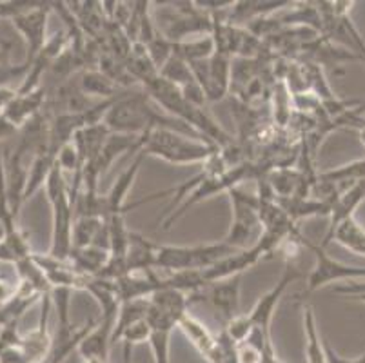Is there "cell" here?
I'll return each mask as SVG.
<instances>
[{
	"label": "cell",
	"mask_w": 365,
	"mask_h": 363,
	"mask_svg": "<svg viewBox=\"0 0 365 363\" xmlns=\"http://www.w3.org/2000/svg\"><path fill=\"white\" fill-rule=\"evenodd\" d=\"M104 126L111 133L135 136H142L149 131H155V129H171V131H178L182 135L202 140L205 144L213 145L211 142L202 138L189 126H185L184 122L173 118L168 113L158 109V106L153 102V98L145 91L122 93L115 100V104L109 108V111L106 113Z\"/></svg>",
	"instance_id": "obj_1"
},
{
	"label": "cell",
	"mask_w": 365,
	"mask_h": 363,
	"mask_svg": "<svg viewBox=\"0 0 365 363\" xmlns=\"http://www.w3.org/2000/svg\"><path fill=\"white\" fill-rule=\"evenodd\" d=\"M138 151L145 156H157L168 164L187 165V164H204L217 151L215 145H209L202 140L191 138L178 131L171 129H155L140 136Z\"/></svg>",
	"instance_id": "obj_2"
},
{
	"label": "cell",
	"mask_w": 365,
	"mask_h": 363,
	"mask_svg": "<svg viewBox=\"0 0 365 363\" xmlns=\"http://www.w3.org/2000/svg\"><path fill=\"white\" fill-rule=\"evenodd\" d=\"M46 195H48L49 205L53 215V231H51V247L48 255L58 260H68L73 249V224H75V211H73L71 198H69L68 182L64 173L58 168L55 160L51 173L46 180Z\"/></svg>",
	"instance_id": "obj_3"
},
{
	"label": "cell",
	"mask_w": 365,
	"mask_h": 363,
	"mask_svg": "<svg viewBox=\"0 0 365 363\" xmlns=\"http://www.w3.org/2000/svg\"><path fill=\"white\" fill-rule=\"evenodd\" d=\"M238 252V249L227 244H202V245H157L155 252V269L168 272L202 271L215 265L220 260Z\"/></svg>",
	"instance_id": "obj_4"
},
{
	"label": "cell",
	"mask_w": 365,
	"mask_h": 363,
	"mask_svg": "<svg viewBox=\"0 0 365 363\" xmlns=\"http://www.w3.org/2000/svg\"><path fill=\"white\" fill-rule=\"evenodd\" d=\"M227 195L231 200L233 220H231V229L222 242L229 247L244 251V249H249L247 242L253 238L257 229L262 227L260 216H258V196L247 195L238 188L229 189Z\"/></svg>",
	"instance_id": "obj_5"
},
{
	"label": "cell",
	"mask_w": 365,
	"mask_h": 363,
	"mask_svg": "<svg viewBox=\"0 0 365 363\" xmlns=\"http://www.w3.org/2000/svg\"><path fill=\"white\" fill-rule=\"evenodd\" d=\"M302 245L314 255L313 271L307 276V285H305L307 295L325 287L327 284H333V282L365 278V267H353V265L341 264L338 260L331 258L320 244H313L307 238H302Z\"/></svg>",
	"instance_id": "obj_6"
},
{
	"label": "cell",
	"mask_w": 365,
	"mask_h": 363,
	"mask_svg": "<svg viewBox=\"0 0 365 363\" xmlns=\"http://www.w3.org/2000/svg\"><path fill=\"white\" fill-rule=\"evenodd\" d=\"M231 56L215 51L207 60L189 64L207 102H218L231 89Z\"/></svg>",
	"instance_id": "obj_7"
},
{
	"label": "cell",
	"mask_w": 365,
	"mask_h": 363,
	"mask_svg": "<svg viewBox=\"0 0 365 363\" xmlns=\"http://www.w3.org/2000/svg\"><path fill=\"white\" fill-rule=\"evenodd\" d=\"M49 11H51V8H49L48 2H36L33 8L26 9V11L19 13L11 19V24L15 26L16 31L21 33L26 42V48H28L24 62L29 68L48 42Z\"/></svg>",
	"instance_id": "obj_8"
},
{
	"label": "cell",
	"mask_w": 365,
	"mask_h": 363,
	"mask_svg": "<svg viewBox=\"0 0 365 363\" xmlns=\"http://www.w3.org/2000/svg\"><path fill=\"white\" fill-rule=\"evenodd\" d=\"M300 278H302V272L298 271V269H294L293 265L287 262V264H285L284 272H282V278L278 280V284L274 285L271 291L265 292V295L258 300L257 305L251 309V312H247L249 319H251V324H253L255 327L253 332H257V334L260 336L262 342L271 338V334H269V327H271V319H273V315L274 311H277V305L278 302H280V298L284 296V292L287 291V287Z\"/></svg>",
	"instance_id": "obj_9"
},
{
	"label": "cell",
	"mask_w": 365,
	"mask_h": 363,
	"mask_svg": "<svg viewBox=\"0 0 365 363\" xmlns=\"http://www.w3.org/2000/svg\"><path fill=\"white\" fill-rule=\"evenodd\" d=\"M365 200V180L360 182H353L349 184V188L341 189V193L338 195V198L334 200L333 205H331V224L327 227L324 240L320 242L322 247H327L331 244V238H333V232L336 231L338 225L345 220H349L354 216V211L360 208V204Z\"/></svg>",
	"instance_id": "obj_10"
},
{
	"label": "cell",
	"mask_w": 365,
	"mask_h": 363,
	"mask_svg": "<svg viewBox=\"0 0 365 363\" xmlns=\"http://www.w3.org/2000/svg\"><path fill=\"white\" fill-rule=\"evenodd\" d=\"M148 322L151 325V336H149V345H151L155 363H169V345H171V332L178 327V319L165 312L157 311L149 305Z\"/></svg>",
	"instance_id": "obj_11"
},
{
	"label": "cell",
	"mask_w": 365,
	"mask_h": 363,
	"mask_svg": "<svg viewBox=\"0 0 365 363\" xmlns=\"http://www.w3.org/2000/svg\"><path fill=\"white\" fill-rule=\"evenodd\" d=\"M115 319H117V316H101V322H97L95 327L84 336V339L76 349L84 362L86 359H101V362L108 363Z\"/></svg>",
	"instance_id": "obj_12"
},
{
	"label": "cell",
	"mask_w": 365,
	"mask_h": 363,
	"mask_svg": "<svg viewBox=\"0 0 365 363\" xmlns=\"http://www.w3.org/2000/svg\"><path fill=\"white\" fill-rule=\"evenodd\" d=\"M240 280L242 275H238L209 285L207 300L211 302L215 311L220 315V318L224 319V324L240 315L238 312V309H240Z\"/></svg>",
	"instance_id": "obj_13"
},
{
	"label": "cell",
	"mask_w": 365,
	"mask_h": 363,
	"mask_svg": "<svg viewBox=\"0 0 365 363\" xmlns=\"http://www.w3.org/2000/svg\"><path fill=\"white\" fill-rule=\"evenodd\" d=\"M46 88L41 86V88L33 89L29 93H16L15 98L11 100V104L2 111V115L15 126L16 129H22L29 120L35 118L38 113L44 111L46 104Z\"/></svg>",
	"instance_id": "obj_14"
},
{
	"label": "cell",
	"mask_w": 365,
	"mask_h": 363,
	"mask_svg": "<svg viewBox=\"0 0 365 363\" xmlns=\"http://www.w3.org/2000/svg\"><path fill=\"white\" fill-rule=\"evenodd\" d=\"M155 252H157V244L149 242L145 236L138 232L129 231V242L124 256L125 275L155 269Z\"/></svg>",
	"instance_id": "obj_15"
},
{
	"label": "cell",
	"mask_w": 365,
	"mask_h": 363,
	"mask_svg": "<svg viewBox=\"0 0 365 363\" xmlns=\"http://www.w3.org/2000/svg\"><path fill=\"white\" fill-rule=\"evenodd\" d=\"M178 327L184 331V334L187 336L189 342L193 344V347L197 349L205 359L211 358L215 347H217V336L211 334L207 325H204L200 319H197L195 316L185 312L180 318V322H178Z\"/></svg>",
	"instance_id": "obj_16"
},
{
	"label": "cell",
	"mask_w": 365,
	"mask_h": 363,
	"mask_svg": "<svg viewBox=\"0 0 365 363\" xmlns=\"http://www.w3.org/2000/svg\"><path fill=\"white\" fill-rule=\"evenodd\" d=\"M78 88L86 96H98L102 100H111L122 95L120 88L101 69H84L78 78Z\"/></svg>",
	"instance_id": "obj_17"
},
{
	"label": "cell",
	"mask_w": 365,
	"mask_h": 363,
	"mask_svg": "<svg viewBox=\"0 0 365 363\" xmlns=\"http://www.w3.org/2000/svg\"><path fill=\"white\" fill-rule=\"evenodd\" d=\"M293 6V2H235L231 8V15L227 16L229 24L240 26L244 22H253V20L262 19V16H269L271 13L278 11L282 8Z\"/></svg>",
	"instance_id": "obj_18"
},
{
	"label": "cell",
	"mask_w": 365,
	"mask_h": 363,
	"mask_svg": "<svg viewBox=\"0 0 365 363\" xmlns=\"http://www.w3.org/2000/svg\"><path fill=\"white\" fill-rule=\"evenodd\" d=\"M304 329H305V354L309 363H327L325 347L318 332L314 309L309 304L304 305Z\"/></svg>",
	"instance_id": "obj_19"
},
{
	"label": "cell",
	"mask_w": 365,
	"mask_h": 363,
	"mask_svg": "<svg viewBox=\"0 0 365 363\" xmlns=\"http://www.w3.org/2000/svg\"><path fill=\"white\" fill-rule=\"evenodd\" d=\"M333 240L336 244H340L341 247L347 249V251L365 256V229L358 224L354 216L338 225L336 231L333 232L331 242Z\"/></svg>",
	"instance_id": "obj_20"
},
{
	"label": "cell",
	"mask_w": 365,
	"mask_h": 363,
	"mask_svg": "<svg viewBox=\"0 0 365 363\" xmlns=\"http://www.w3.org/2000/svg\"><path fill=\"white\" fill-rule=\"evenodd\" d=\"M215 53V40L211 35L200 36L197 40H182L173 46V55H177L178 58H182L187 64H193V62H202V60H207L209 56Z\"/></svg>",
	"instance_id": "obj_21"
},
{
	"label": "cell",
	"mask_w": 365,
	"mask_h": 363,
	"mask_svg": "<svg viewBox=\"0 0 365 363\" xmlns=\"http://www.w3.org/2000/svg\"><path fill=\"white\" fill-rule=\"evenodd\" d=\"M318 180L320 182H327V184H353V182L365 180V158L354 160L351 164L340 165L336 169L322 173L318 176Z\"/></svg>",
	"instance_id": "obj_22"
},
{
	"label": "cell",
	"mask_w": 365,
	"mask_h": 363,
	"mask_svg": "<svg viewBox=\"0 0 365 363\" xmlns=\"http://www.w3.org/2000/svg\"><path fill=\"white\" fill-rule=\"evenodd\" d=\"M149 336H151V325H149L148 318H142L135 324L129 325L120 336H118V342H122L124 345V362L129 363L131 359V351L137 345L144 344V342H149Z\"/></svg>",
	"instance_id": "obj_23"
},
{
	"label": "cell",
	"mask_w": 365,
	"mask_h": 363,
	"mask_svg": "<svg viewBox=\"0 0 365 363\" xmlns=\"http://www.w3.org/2000/svg\"><path fill=\"white\" fill-rule=\"evenodd\" d=\"M56 164H58V168L62 169L64 175L69 173L73 176L81 175L82 168H84L81 155H78V149L75 148L73 142H68V144H64L58 149V153H56Z\"/></svg>",
	"instance_id": "obj_24"
},
{
	"label": "cell",
	"mask_w": 365,
	"mask_h": 363,
	"mask_svg": "<svg viewBox=\"0 0 365 363\" xmlns=\"http://www.w3.org/2000/svg\"><path fill=\"white\" fill-rule=\"evenodd\" d=\"M324 347H325V358H327V363H365V352L356 359H347V358H341L338 352H334V349L331 347L327 342H324Z\"/></svg>",
	"instance_id": "obj_25"
},
{
	"label": "cell",
	"mask_w": 365,
	"mask_h": 363,
	"mask_svg": "<svg viewBox=\"0 0 365 363\" xmlns=\"http://www.w3.org/2000/svg\"><path fill=\"white\" fill-rule=\"evenodd\" d=\"M16 287H19V285H11L8 280H4L2 276H0V307H2L9 298H11L13 292L16 291Z\"/></svg>",
	"instance_id": "obj_26"
},
{
	"label": "cell",
	"mask_w": 365,
	"mask_h": 363,
	"mask_svg": "<svg viewBox=\"0 0 365 363\" xmlns=\"http://www.w3.org/2000/svg\"><path fill=\"white\" fill-rule=\"evenodd\" d=\"M16 131H19V129H16L15 126H13L8 118H6V116L2 115V113H0V140L9 138V136L15 135Z\"/></svg>",
	"instance_id": "obj_27"
},
{
	"label": "cell",
	"mask_w": 365,
	"mask_h": 363,
	"mask_svg": "<svg viewBox=\"0 0 365 363\" xmlns=\"http://www.w3.org/2000/svg\"><path fill=\"white\" fill-rule=\"evenodd\" d=\"M9 49H11V44H9V42H2V44H0V66L8 64Z\"/></svg>",
	"instance_id": "obj_28"
},
{
	"label": "cell",
	"mask_w": 365,
	"mask_h": 363,
	"mask_svg": "<svg viewBox=\"0 0 365 363\" xmlns=\"http://www.w3.org/2000/svg\"><path fill=\"white\" fill-rule=\"evenodd\" d=\"M84 363H106V362H101V359H86Z\"/></svg>",
	"instance_id": "obj_29"
}]
</instances>
